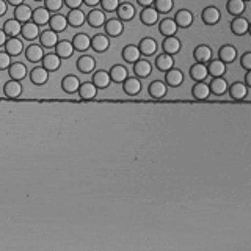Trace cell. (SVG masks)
I'll list each match as a JSON object with an SVG mask.
<instances>
[{"mask_svg":"<svg viewBox=\"0 0 251 251\" xmlns=\"http://www.w3.org/2000/svg\"><path fill=\"white\" fill-rule=\"evenodd\" d=\"M159 16L160 14L157 13V10L154 8V6H145V8L142 10V13H140V21H142L143 25L152 27L159 22Z\"/></svg>","mask_w":251,"mask_h":251,"instance_id":"6da1fadb","label":"cell"},{"mask_svg":"<svg viewBox=\"0 0 251 251\" xmlns=\"http://www.w3.org/2000/svg\"><path fill=\"white\" fill-rule=\"evenodd\" d=\"M105 28V35L110 38H118L124 33V22L120 19H108L104 24Z\"/></svg>","mask_w":251,"mask_h":251,"instance_id":"7a4b0ae2","label":"cell"},{"mask_svg":"<svg viewBox=\"0 0 251 251\" xmlns=\"http://www.w3.org/2000/svg\"><path fill=\"white\" fill-rule=\"evenodd\" d=\"M201 19H203V22L206 25H215L221 19V13H220V10L217 8V6H213V5L212 6H206V8L203 10V13H201Z\"/></svg>","mask_w":251,"mask_h":251,"instance_id":"3957f363","label":"cell"},{"mask_svg":"<svg viewBox=\"0 0 251 251\" xmlns=\"http://www.w3.org/2000/svg\"><path fill=\"white\" fill-rule=\"evenodd\" d=\"M108 47H110V38L107 35L98 33V35L91 36V49L94 50V52L104 54L108 50Z\"/></svg>","mask_w":251,"mask_h":251,"instance_id":"277c9868","label":"cell"},{"mask_svg":"<svg viewBox=\"0 0 251 251\" xmlns=\"http://www.w3.org/2000/svg\"><path fill=\"white\" fill-rule=\"evenodd\" d=\"M42 68L49 71V72H55L60 69V66H62V58L58 57L55 52H49V54H44L42 57Z\"/></svg>","mask_w":251,"mask_h":251,"instance_id":"5b68a950","label":"cell"},{"mask_svg":"<svg viewBox=\"0 0 251 251\" xmlns=\"http://www.w3.org/2000/svg\"><path fill=\"white\" fill-rule=\"evenodd\" d=\"M116 13H118V19L123 21V22H129L135 18L137 14V10L135 6L132 5L130 2H124V3H120L116 8Z\"/></svg>","mask_w":251,"mask_h":251,"instance_id":"8992f818","label":"cell"},{"mask_svg":"<svg viewBox=\"0 0 251 251\" xmlns=\"http://www.w3.org/2000/svg\"><path fill=\"white\" fill-rule=\"evenodd\" d=\"M105 21H107V18H105V11H102V10L94 8V10H91L90 13L86 14V22H88V25L93 27V28L104 27Z\"/></svg>","mask_w":251,"mask_h":251,"instance_id":"52a82bcc","label":"cell"},{"mask_svg":"<svg viewBox=\"0 0 251 251\" xmlns=\"http://www.w3.org/2000/svg\"><path fill=\"white\" fill-rule=\"evenodd\" d=\"M54 49H55V54L60 57L62 60H68V58H71L74 54V46L68 40H58Z\"/></svg>","mask_w":251,"mask_h":251,"instance_id":"ba28073f","label":"cell"},{"mask_svg":"<svg viewBox=\"0 0 251 251\" xmlns=\"http://www.w3.org/2000/svg\"><path fill=\"white\" fill-rule=\"evenodd\" d=\"M49 71H46L42 68V66H36V68H33L30 71V82L33 85H38V86H42V85H46L47 84V80H49Z\"/></svg>","mask_w":251,"mask_h":251,"instance_id":"9c48e42d","label":"cell"},{"mask_svg":"<svg viewBox=\"0 0 251 251\" xmlns=\"http://www.w3.org/2000/svg\"><path fill=\"white\" fill-rule=\"evenodd\" d=\"M231 32L237 36H243L250 32V22L243 16H235L231 22Z\"/></svg>","mask_w":251,"mask_h":251,"instance_id":"30bf717a","label":"cell"},{"mask_svg":"<svg viewBox=\"0 0 251 251\" xmlns=\"http://www.w3.org/2000/svg\"><path fill=\"white\" fill-rule=\"evenodd\" d=\"M147 93H149V96L154 99H162L167 96L168 86L165 82H162V80H154V82H151L149 86H147Z\"/></svg>","mask_w":251,"mask_h":251,"instance_id":"8fae6325","label":"cell"},{"mask_svg":"<svg viewBox=\"0 0 251 251\" xmlns=\"http://www.w3.org/2000/svg\"><path fill=\"white\" fill-rule=\"evenodd\" d=\"M40 27L35 24V22H25V24H22V30H21V36L22 40L25 41H35L38 40L40 36Z\"/></svg>","mask_w":251,"mask_h":251,"instance_id":"7c38bea8","label":"cell"},{"mask_svg":"<svg viewBox=\"0 0 251 251\" xmlns=\"http://www.w3.org/2000/svg\"><path fill=\"white\" fill-rule=\"evenodd\" d=\"M165 84L167 86H181L184 84V72L178 68H171L165 72Z\"/></svg>","mask_w":251,"mask_h":251,"instance_id":"4fadbf2b","label":"cell"},{"mask_svg":"<svg viewBox=\"0 0 251 251\" xmlns=\"http://www.w3.org/2000/svg\"><path fill=\"white\" fill-rule=\"evenodd\" d=\"M162 49H164L165 54L176 55V54L181 52L182 42H181L179 38H176V36H168V38H165L164 42H162Z\"/></svg>","mask_w":251,"mask_h":251,"instance_id":"5bb4252c","label":"cell"},{"mask_svg":"<svg viewBox=\"0 0 251 251\" xmlns=\"http://www.w3.org/2000/svg\"><path fill=\"white\" fill-rule=\"evenodd\" d=\"M193 58L196 63H209L212 60V49L208 44H199L193 50Z\"/></svg>","mask_w":251,"mask_h":251,"instance_id":"9a60e30c","label":"cell"},{"mask_svg":"<svg viewBox=\"0 0 251 251\" xmlns=\"http://www.w3.org/2000/svg\"><path fill=\"white\" fill-rule=\"evenodd\" d=\"M66 21H68V25H71L74 28H79L86 22V14L80 8L69 10L68 16H66Z\"/></svg>","mask_w":251,"mask_h":251,"instance_id":"2e32d148","label":"cell"},{"mask_svg":"<svg viewBox=\"0 0 251 251\" xmlns=\"http://www.w3.org/2000/svg\"><path fill=\"white\" fill-rule=\"evenodd\" d=\"M40 46L42 47V49H54L55 47V44L58 42V33H55L54 30H44V32H41L40 33Z\"/></svg>","mask_w":251,"mask_h":251,"instance_id":"e0dca14e","label":"cell"},{"mask_svg":"<svg viewBox=\"0 0 251 251\" xmlns=\"http://www.w3.org/2000/svg\"><path fill=\"white\" fill-rule=\"evenodd\" d=\"M8 71V76H10V79H13V80H24L25 79V76L28 74V71H27V66L22 63V62H14V63H11L10 64V68L6 69Z\"/></svg>","mask_w":251,"mask_h":251,"instance_id":"ac0fdd59","label":"cell"},{"mask_svg":"<svg viewBox=\"0 0 251 251\" xmlns=\"http://www.w3.org/2000/svg\"><path fill=\"white\" fill-rule=\"evenodd\" d=\"M174 22H176V25L181 28H188V27H191V24H193V13L187 8H182L176 13Z\"/></svg>","mask_w":251,"mask_h":251,"instance_id":"d6986e66","label":"cell"},{"mask_svg":"<svg viewBox=\"0 0 251 251\" xmlns=\"http://www.w3.org/2000/svg\"><path fill=\"white\" fill-rule=\"evenodd\" d=\"M5 52H8L11 57H18L24 52V40L21 38H8L5 42Z\"/></svg>","mask_w":251,"mask_h":251,"instance_id":"ffe728a7","label":"cell"},{"mask_svg":"<svg viewBox=\"0 0 251 251\" xmlns=\"http://www.w3.org/2000/svg\"><path fill=\"white\" fill-rule=\"evenodd\" d=\"M178 25H176L174 19H169V18H165L160 21L159 24V32L160 35L164 36V38H168V36H176V33H178Z\"/></svg>","mask_w":251,"mask_h":251,"instance_id":"44dd1931","label":"cell"},{"mask_svg":"<svg viewBox=\"0 0 251 251\" xmlns=\"http://www.w3.org/2000/svg\"><path fill=\"white\" fill-rule=\"evenodd\" d=\"M3 94L8 99H18L19 96L22 94V85H21L19 80L10 79L8 82L3 85Z\"/></svg>","mask_w":251,"mask_h":251,"instance_id":"7402d4cb","label":"cell"},{"mask_svg":"<svg viewBox=\"0 0 251 251\" xmlns=\"http://www.w3.org/2000/svg\"><path fill=\"white\" fill-rule=\"evenodd\" d=\"M71 42L74 46V50H77V52H86L91 47V38L86 33H77Z\"/></svg>","mask_w":251,"mask_h":251,"instance_id":"603a6c76","label":"cell"},{"mask_svg":"<svg viewBox=\"0 0 251 251\" xmlns=\"http://www.w3.org/2000/svg\"><path fill=\"white\" fill-rule=\"evenodd\" d=\"M77 93H79V98L82 101H91L98 96V88L94 86L93 82H84V84H80Z\"/></svg>","mask_w":251,"mask_h":251,"instance_id":"cb8c5ba5","label":"cell"},{"mask_svg":"<svg viewBox=\"0 0 251 251\" xmlns=\"http://www.w3.org/2000/svg\"><path fill=\"white\" fill-rule=\"evenodd\" d=\"M235 58H237V49L231 44H225V46H221L220 50H218V60L223 62L225 64L228 63H232Z\"/></svg>","mask_w":251,"mask_h":251,"instance_id":"d4e9b609","label":"cell"},{"mask_svg":"<svg viewBox=\"0 0 251 251\" xmlns=\"http://www.w3.org/2000/svg\"><path fill=\"white\" fill-rule=\"evenodd\" d=\"M32 13H33V10L27 3H21L18 6H14V19L19 21L21 24L30 22L32 21Z\"/></svg>","mask_w":251,"mask_h":251,"instance_id":"484cf974","label":"cell"},{"mask_svg":"<svg viewBox=\"0 0 251 251\" xmlns=\"http://www.w3.org/2000/svg\"><path fill=\"white\" fill-rule=\"evenodd\" d=\"M138 50L142 55L151 57V55L156 54V50H157V41L154 38H151V36H146V38H143L142 41H140Z\"/></svg>","mask_w":251,"mask_h":251,"instance_id":"4316f807","label":"cell"},{"mask_svg":"<svg viewBox=\"0 0 251 251\" xmlns=\"http://www.w3.org/2000/svg\"><path fill=\"white\" fill-rule=\"evenodd\" d=\"M49 25H50V30H54L55 33H62L66 30V27H68V21H66V16H63V14L54 13L49 19Z\"/></svg>","mask_w":251,"mask_h":251,"instance_id":"83f0119b","label":"cell"},{"mask_svg":"<svg viewBox=\"0 0 251 251\" xmlns=\"http://www.w3.org/2000/svg\"><path fill=\"white\" fill-rule=\"evenodd\" d=\"M123 90L129 96H137L142 91V82H140L138 77H127L123 82Z\"/></svg>","mask_w":251,"mask_h":251,"instance_id":"f1b7e54d","label":"cell"},{"mask_svg":"<svg viewBox=\"0 0 251 251\" xmlns=\"http://www.w3.org/2000/svg\"><path fill=\"white\" fill-rule=\"evenodd\" d=\"M110 82H112V79H110L108 71L101 69L93 74V84L98 90H105V88H108Z\"/></svg>","mask_w":251,"mask_h":251,"instance_id":"f546056e","label":"cell"},{"mask_svg":"<svg viewBox=\"0 0 251 251\" xmlns=\"http://www.w3.org/2000/svg\"><path fill=\"white\" fill-rule=\"evenodd\" d=\"M108 74H110V79H112L115 84H123L124 80L129 77V71L123 64H113L112 68H110Z\"/></svg>","mask_w":251,"mask_h":251,"instance_id":"4dcf8cb0","label":"cell"},{"mask_svg":"<svg viewBox=\"0 0 251 251\" xmlns=\"http://www.w3.org/2000/svg\"><path fill=\"white\" fill-rule=\"evenodd\" d=\"M228 91H230V96L234 101H242L248 96V86L242 82H234L232 85H230Z\"/></svg>","mask_w":251,"mask_h":251,"instance_id":"1f68e13d","label":"cell"},{"mask_svg":"<svg viewBox=\"0 0 251 251\" xmlns=\"http://www.w3.org/2000/svg\"><path fill=\"white\" fill-rule=\"evenodd\" d=\"M134 74L138 79H146L152 74V64L147 60H138L134 63Z\"/></svg>","mask_w":251,"mask_h":251,"instance_id":"d6a6232c","label":"cell"},{"mask_svg":"<svg viewBox=\"0 0 251 251\" xmlns=\"http://www.w3.org/2000/svg\"><path fill=\"white\" fill-rule=\"evenodd\" d=\"M2 30L5 32V35L8 36V38H18V36L21 35V30H22V24L13 18V19L5 21Z\"/></svg>","mask_w":251,"mask_h":251,"instance_id":"836d02e7","label":"cell"},{"mask_svg":"<svg viewBox=\"0 0 251 251\" xmlns=\"http://www.w3.org/2000/svg\"><path fill=\"white\" fill-rule=\"evenodd\" d=\"M80 84H82V82H80L77 76H74V74H69V76H66V77L62 80V88H63V91H64V93L74 94V93H77Z\"/></svg>","mask_w":251,"mask_h":251,"instance_id":"e575fe53","label":"cell"},{"mask_svg":"<svg viewBox=\"0 0 251 251\" xmlns=\"http://www.w3.org/2000/svg\"><path fill=\"white\" fill-rule=\"evenodd\" d=\"M209 88H210V93H213L215 96H223V94H226L230 85H228L225 77H212V82L209 84Z\"/></svg>","mask_w":251,"mask_h":251,"instance_id":"d590c367","label":"cell"},{"mask_svg":"<svg viewBox=\"0 0 251 251\" xmlns=\"http://www.w3.org/2000/svg\"><path fill=\"white\" fill-rule=\"evenodd\" d=\"M191 96L196 99V101H206L209 99L210 96V88L208 84L204 82H196L193 85V88H191Z\"/></svg>","mask_w":251,"mask_h":251,"instance_id":"8d00e7d4","label":"cell"},{"mask_svg":"<svg viewBox=\"0 0 251 251\" xmlns=\"http://www.w3.org/2000/svg\"><path fill=\"white\" fill-rule=\"evenodd\" d=\"M50 11H47L44 6H40V8L33 10L32 13V22H35L36 25L41 27V25H47L49 24V19H50Z\"/></svg>","mask_w":251,"mask_h":251,"instance_id":"74e56055","label":"cell"},{"mask_svg":"<svg viewBox=\"0 0 251 251\" xmlns=\"http://www.w3.org/2000/svg\"><path fill=\"white\" fill-rule=\"evenodd\" d=\"M208 66L204 63H195L190 68V77L195 80V82H204L208 79Z\"/></svg>","mask_w":251,"mask_h":251,"instance_id":"f35d334b","label":"cell"},{"mask_svg":"<svg viewBox=\"0 0 251 251\" xmlns=\"http://www.w3.org/2000/svg\"><path fill=\"white\" fill-rule=\"evenodd\" d=\"M44 57V50L38 44H30L28 47H25V58L32 63H40Z\"/></svg>","mask_w":251,"mask_h":251,"instance_id":"ab89813d","label":"cell"},{"mask_svg":"<svg viewBox=\"0 0 251 251\" xmlns=\"http://www.w3.org/2000/svg\"><path fill=\"white\" fill-rule=\"evenodd\" d=\"M140 55H142V54H140L138 46H135V44H129V46H126L123 49V54H121L123 60L126 63H132V64L140 60Z\"/></svg>","mask_w":251,"mask_h":251,"instance_id":"60d3db41","label":"cell"},{"mask_svg":"<svg viewBox=\"0 0 251 251\" xmlns=\"http://www.w3.org/2000/svg\"><path fill=\"white\" fill-rule=\"evenodd\" d=\"M96 68V60L91 55H82L77 60V69L82 74H90Z\"/></svg>","mask_w":251,"mask_h":251,"instance_id":"b9f144b4","label":"cell"},{"mask_svg":"<svg viewBox=\"0 0 251 251\" xmlns=\"http://www.w3.org/2000/svg\"><path fill=\"white\" fill-rule=\"evenodd\" d=\"M156 66H157V69L162 71V72H167V71H169L171 68H174V58H173V55L165 54V52L157 55V58H156Z\"/></svg>","mask_w":251,"mask_h":251,"instance_id":"7bdbcfd3","label":"cell"},{"mask_svg":"<svg viewBox=\"0 0 251 251\" xmlns=\"http://www.w3.org/2000/svg\"><path fill=\"white\" fill-rule=\"evenodd\" d=\"M228 71V66L220 60H210L208 64V74L212 77H223Z\"/></svg>","mask_w":251,"mask_h":251,"instance_id":"ee69618b","label":"cell"},{"mask_svg":"<svg viewBox=\"0 0 251 251\" xmlns=\"http://www.w3.org/2000/svg\"><path fill=\"white\" fill-rule=\"evenodd\" d=\"M228 11L232 16H242L243 11L247 8V2H243V0H228V5H226Z\"/></svg>","mask_w":251,"mask_h":251,"instance_id":"f6af8a7d","label":"cell"},{"mask_svg":"<svg viewBox=\"0 0 251 251\" xmlns=\"http://www.w3.org/2000/svg\"><path fill=\"white\" fill-rule=\"evenodd\" d=\"M154 8L157 10L159 14H167L173 10L174 6V0H154Z\"/></svg>","mask_w":251,"mask_h":251,"instance_id":"bcb514c9","label":"cell"},{"mask_svg":"<svg viewBox=\"0 0 251 251\" xmlns=\"http://www.w3.org/2000/svg\"><path fill=\"white\" fill-rule=\"evenodd\" d=\"M42 2H44V8L50 13H58L64 5L63 0H42Z\"/></svg>","mask_w":251,"mask_h":251,"instance_id":"7dc6e473","label":"cell"},{"mask_svg":"<svg viewBox=\"0 0 251 251\" xmlns=\"http://www.w3.org/2000/svg\"><path fill=\"white\" fill-rule=\"evenodd\" d=\"M101 10L102 11H116L118 5H120V0H101Z\"/></svg>","mask_w":251,"mask_h":251,"instance_id":"c3c4849f","label":"cell"},{"mask_svg":"<svg viewBox=\"0 0 251 251\" xmlns=\"http://www.w3.org/2000/svg\"><path fill=\"white\" fill-rule=\"evenodd\" d=\"M11 64V55L5 50H0V71L8 69Z\"/></svg>","mask_w":251,"mask_h":251,"instance_id":"681fc988","label":"cell"},{"mask_svg":"<svg viewBox=\"0 0 251 251\" xmlns=\"http://www.w3.org/2000/svg\"><path fill=\"white\" fill-rule=\"evenodd\" d=\"M240 64H242V68H243V69L251 71V52H245V54L242 55V58H240Z\"/></svg>","mask_w":251,"mask_h":251,"instance_id":"f907efd6","label":"cell"},{"mask_svg":"<svg viewBox=\"0 0 251 251\" xmlns=\"http://www.w3.org/2000/svg\"><path fill=\"white\" fill-rule=\"evenodd\" d=\"M63 3L68 6L69 10H76V8H80L84 3V0H63Z\"/></svg>","mask_w":251,"mask_h":251,"instance_id":"816d5d0a","label":"cell"},{"mask_svg":"<svg viewBox=\"0 0 251 251\" xmlns=\"http://www.w3.org/2000/svg\"><path fill=\"white\" fill-rule=\"evenodd\" d=\"M6 10H8V3H6V0H0V18L5 16Z\"/></svg>","mask_w":251,"mask_h":251,"instance_id":"f5cc1de1","label":"cell"},{"mask_svg":"<svg viewBox=\"0 0 251 251\" xmlns=\"http://www.w3.org/2000/svg\"><path fill=\"white\" fill-rule=\"evenodd\" d=\"M137 3L145 8V6H152L154 5V0H137Z\"/></svg>","mask_w":251,"mask_h":251,"instance_id":"db71d44e","label":"cell"},{"mask_svg":"<svg viewBox=\"0 0 251 251\" xmlns=\"http://www.w3.org/2000/svg\"><path fill=\"white\" fill-rule=\"evenodd\" d=\"M6 40H8V36H6V35H5V32L2 30V28H0V47L5 46Z\"/></svg>","mask_w":251,"mask_h":251,"instance_id":"11a10c76","label":"cell"},{"mask_svg":"<svg viewBox=\"0 0 251 251\" xmlns=\"http://www.w3.org/2000/svg\"><path fill=\"white\" fill-rule=\"evenodd\" d=\"M101 0H84V3L86 6H96V5H99Z\"/></svg>","mask_w":251,"mask_h":251,"instance_id":"9f6ffc18","label":"cell"},{"mask_svg":"<svg viewBox=\"0 0 251 251\" xmlns=\"http://www.w3.org/2000/svg\"><path fill=\"white\" fill-rule=\"evenodd\" d=\"M6 3L11 5V6H18L21 3H24V0H6Z\"/></svg>","mask_w":251,"mask_h":251,"instance_id":"6f0895ef","label":"cell"},{"mask_svg":"<svg viewBox=\"0 0 251 251\" xmlns=\"http://www.w3.org/2000/svg\"><path fill=\"white\" fill-rule=\"evenodd\" d=\"M245 85L250 88V85H251V71H247V74H245Z\"/></svg>","mask_w":251,"mask_h":251,"instance_id":"680465c9","label":"cell"},{"mask_svg":"<svg viewBox=\"0 0 251 251\" xmlns=\"http://www.w3.org/2000/svg\"><path fill=\"white\" fill-rule=\"evenodd\" d=\"M35 2H42V0H35Z\"/></svg>","mask_w":251,"mask_h":251,"instance_id":"91938a15","label":"cell"},{"mask_svg":"<svg viewBox=\"0 0 251 251\" xmlns=\"http://www.w3.org/2000/svg\"><path fill=\"white\" fill-rule=\"evenodd\" d=\"M243 2H248V0H243Z\"/></svg>","mask_w":251,"mask_h":251,"instance_id":"94428289","label":"cell"}]
</instances>
